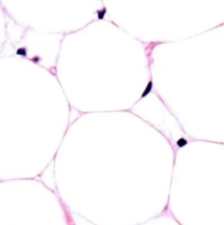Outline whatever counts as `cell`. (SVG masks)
<instances>
[{"label": "cell", "instance_id": "3957f363", "mask_svg": "<svg viewBox=\"0 0 224 225\" xmlns=\"http://www.w3.org/2000/svg\"><path fill=\"white\" fill-rule=\"evenodd\" d=\"M17 55L22 56V57H25V56L28 55V51H26L25 47H20V48H18L17 50Z\"/></svg>", "mask_w": 224, "mask_h": 225}, {"label": "cell", "instance_id": "7a4b0ae2", "mask_svg": "<svg viewBox=\"0 0 224 225\" xmlns=\"http://www.w3.org/2000/svg\"><path fill=\"white\" fill-rule=\"evenodd\" d=\"M106 12H107V9L106 8H102V9H100V10H98V11H97L98 20H102L104 18V16H106Z\"/></svg>", "mask_w": 224, "mask_h": 225}, {"label": "cell", "instance_id": "6da1fadb", "mask_svg": "<svg viewBox=\"0 0 224 225\" xmlns=\"http://www.w3.org/2000/svg\"><path fill=\"white\" fill-rule=\"evenodd\" d=\"M152 90H153V80L151 79L147 83V85H146V87L145 89H144V91H143V93H142V96H141V99H143V98H145L147 95H149L151 92H152Z\"/></svg>", "mask_w": 224, "mask_h": 225}, {"label": "cell", "instance_id": "277c9868", "mask_svg": "<svg viewBox=\"0 0 224 225\" xmlns=\"http://www.w3.org/2000/svg\"><path fill=\"white\" fill-rule=\"evenodd\" d=\"M187 144H188V141H187L186 138L181 137V138H179L178 141H177V146H178V147H180V148H181V147H185Z\"/></svg>", "mask_w": 224, "mask_h": 225}, {"label": "cell", "instance_id": "5b68a950", "mask_svg": "<svg viewBox=\"0 0 224 225\" xmlns=\"http://www.w3.org/2000/svg\"><path fill=\"white\" fill-rule=\"evenodd\" d=\"M39 59H40L39 57H34V58H32V61H33L34 63H37L39 62Z\"/></svg>", "mask_w": 224, "mask_h": 225}]
</instances>
